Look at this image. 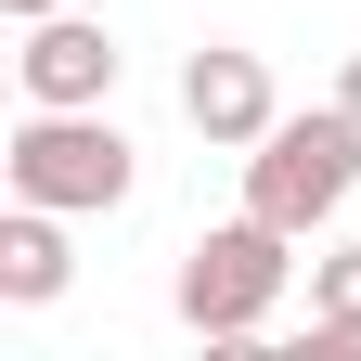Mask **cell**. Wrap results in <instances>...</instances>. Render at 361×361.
I'll return each instance as SVG.
<instances>
[{
    "instance_id": "cell-8",
    "label": "cell",
    "mask_w": 361,
    "mask_h": 361,
    "mask_svg": "<svg viewBox=\"0 0 361 361\" xmlns=\"http://www.w3.org/2000/svg\"><path fill=\"white\" fill-rule=\"evenodd\" d=\"M310 361H361V323H323L310 310Z\"/></svg>"
},
{
    "instance_id": "cell-3",
    "label": "cell",
    "mask_w": 361,
    "mask_h": 361,
    "mask_svg": "<svg viewBox=\"0 0 361 361\" xmlns=\"http://www.w3.org/2000/svg\"><path fill=\"white\" fill-rule=\"evenodd\" d=\"M348 194H361V116H348V104L271 116V142H245V207L284 219V233H323Z\"/></svg>"
},
{
    "instance_id": "cell-6",
    "label": "cell",
    "mask_w": 361,
    "mask_h": 361,
    "mask_svg": "<svg viewBox=\"0 0 361 361\" xmlns=\"http://www.w3.org/2000/svg\"><path fill=\"white\" fill-rule=\"evenodd\" d=\"M65 207H26L13 194V219H0V297H13V310H52L65 297Z\"/></svg>"
},
{
    "instance_id": "cell-2",
    "label": "cell",
    "mask_w": 361,
    "mask_h": 361,
    "mask_svg": "<svg viewBox=\"0 0 361 361\" xmlns=\"http://www.w3.org/2000/svg\"><path fill=\"white\" fill-rule=\"evenodd\" d=\"M0 168H13L26 207H65V219H104L142 180V155H129V129H104V104H26V129H13Z\"/></svg>"
},
{
    "instance_id": "cell-4",
    "label": "cell",
    "mask_w": 361,
    "mask_h": 361,
    "mask_svg": "<svg viewBox=\"0 0 361 361\" xmlns=\"http://www.w3.org/2000/svg\"><path fill=\"white\" fill-rule=\"evenodd\" d=\"M180 116H194L219 155H245V142H271V116H284V104H271V65H258V52L207 39V52L180 65Z\"/></svg>"
},
{
    "instance_id": "cell-10",
    "label": "cell",
    "mask_w": 361,
    "mask_h": 361,
    "mask_svg": "<svg viewBox=\"0 0 361 361\" xmlns=\"http://www.w3.org/2000/svg\"><path fill=\"white\" fill-rule=\"evenodd\" d=\"M336 104H348V116H361V52H348V78H336Z\"/></svg>"
},
{
    "instance_id": "cell-1",
    "label": "cell",
    "mask_w": 361,
    "mask_h": 361,
    "mask_svg": "<svg viewBox=\"0 0 361 361\" xmlns=\"http://www.w3.org/2000/svg\"><path fill=\"white\" fill-rule=\"evenodd\" d=\"M297 233H284V219H219V233H194V245H180V323H194L207 348H258L271 336V310H284V258Z\"/></svg>"
},
{
    "instance_id": "cell-9",
    "label": "cell",
    "mask_w": 361,
    "mask_h": 361,
    "mask_svg": "<svg viewBox=\"0 0 361 361\" xmlns=\"http://www.w3.org/2000/svg\"><path fill=\"white\" fill-rule=\"evenodd\" d=\"M0 13H13V26H39V13H65V0H0Z\"/></svg>"
},
{
    "instance_id": "cell-7",
    "label": "cell",
    "mask_w": 361,
    "mask_h": 361,
    "mask_svg": "<svg viewBox=\"0 0 361 361\" xmlns=\"http://www.w3.org/2000/svg\"><path fill=\"white\" fill-rule=\"evenodd\" d=\"M310 310H323V323H361V245L310 258Z\"/></svg>"
},
{
    "instance_id": "cell-5",
    "label": "cell",
    "mask_w": 361,
    "mask_h": 361,
    "mask_svg": "<svg viewBox=\"0 0 361 361\" xmlns=\"http://www.w3.org/2000/svg\"><path fill=\"white\" fill-rule=\"evenodd\" d=\"M116 65H129V52H116L90 13H39V26H26V52H13L26 104H104V90H116Z\"/></svg>"
}]
</instances>
